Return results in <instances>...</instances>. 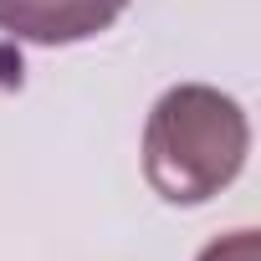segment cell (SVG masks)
I'll return each instance as SVG.
<instances>
[{
    "instance_id": "cell-1",
    "label": "cell",
    "mask_w": 261,
    "mask_h": 261,
    "mask_svg": "<svg viewBox=\"0 0 261 261\" xmlns=\"http://www.w3.org/2000/svg\"><path fill=\"white\" fill-rule=\"evenodd\" d=\"M251 154V123L236 97L205 82L169 87L144 123V179L169 205L215 200Z\"/></svg>"
},
{
    "instance_id": "cell-2",
    "label": "cell",
    "mask_w": 261,
    "mask_h": 261,
    "mask_svg": "<svg viewBox=\"0 0 261 261\" xmlns=\"http://www.w3.org/2000/svg\"><path fill=\"white\" fill-rule=\"evenodd\" d=\"M128 0H0V31L31 46H77L102 36Z\"/></svg>"
},
{
    "instance_id": "cell-3",
    "label": "cell",
    "mask_w": 261,
    "mask_h": 261,
    "mask_svg": "<svg viewBox=\"0 0 261 261\" xmlns=\"http://www.w3.org/2000/svg\"><path fill=\"white\" fill-rule=\"evenodd\" d=\"M200 261H261V241H256V230H230V236L210 241L200 251Z\"/></svg>"
}]
</instances>
